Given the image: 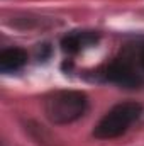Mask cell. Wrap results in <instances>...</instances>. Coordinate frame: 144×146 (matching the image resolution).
Listing matches in <instances>:
<instances>
[{
  "instance_id": "6da1fadb",
  "label": "cell",
  "mask_w": 144,
  "mask_h": 146,
  "mask_svg": "<svg viewBox=\"0 0 144 146\" xmlns=\"http://www.w3.org/2000/svg\"><path fill=\"white\" fill-rule=\"evenodd\" d=\"M143 112L141 104L137 102H122L108 110L100 119V122L93 129V136L98 139H110L124 134L129 126L139 119Z\"/></svg>"
},
{
  "instance_id": "7a4b0ae2",
  "label": "cell",
  "mask_w": 144,
  "mask_h": 146,
  "mask_svg": "<svg viewBox=\"0 0 144 146\" xmlns=\"http://www.w3.org/2000/svg\"><path fill=\"white\" fill-rule=\"evenodd\" d=\"M46 115L56 124H68L83 115L87 109V95L76 90H63L53 94L46 104Z\"/></svg>"
},
{
  "instance_id": "3957f363",
  "label": "cell",
  "mask_w": 144,
  "mask_h": 146,
  "mask_svg": "<svg viewBox=\"0 0 144 146\" xmlns=\"http://www.w3.org/2000/svg\"><path fill=\"white\" fill-rule=\"evenodd\" d=\"M105 78L112 83H117V85H122L127 88H134V87L141 85V76L134 72V68L129 63H126L122 60L108 65L105 70Z\"/></svg>"
},
{
  "instance_id": "277c9868",
  "label": "cell",
  "mask_w": 144,
  "mask_h": 146,
  "mask_svg": "<svg viewBox=\"0 0 144 146\" xmlns=\"http://www.w3.org/2000/svg\"><path fill=\"white\" fill-rule=\"evenodd\" d=\"M26 63H27V53L20 48H10L0 53V70L5 73L20 70Z\"/></svg>"
},
{
  "instance_id": "5b68a950",
  "label": "cell",
  "mask_w": 144,
  "mask_h": 146,
  "mask_svg": "<svg viewBox=\"0 0 144 146\" xmlns=\"http://www.w3.org/2000/svg\"><path fill=\"white\" fill-rule=\"evenodd\" d=\"M95 41H97V36L92 34V33H73V34H70V36H66L63 39L61 46H63L65 53L75 54V53L81 51L83 48L93 44Z\"/></svg>"
},
{
  "instance_id": "8992f818",
  "label": "cell",
  "mask_w": 144,
  "mask_h": 146,
  "mask_svg": "<svg viewBox=\"0 0 144 146\" xmlns=\"http://www.w3.org/2000/svg\"><path fill=\"white\" fill-rule=\"evenodd\" d=\"M141 65H143V68H144V48H143V51H141Z\"/></svg>"
}]
</instances>
